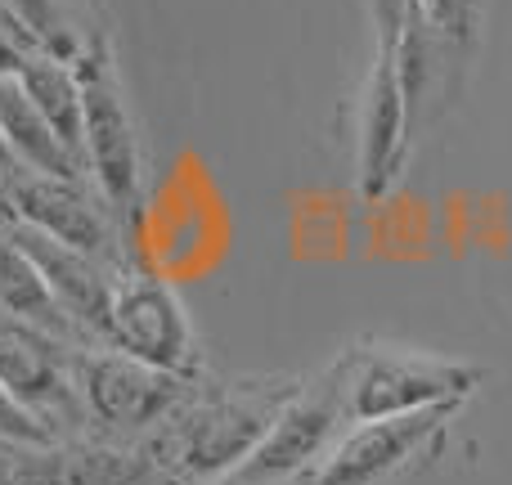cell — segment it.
I'll return each instance as SVG.
<instances>
[{
    "label": "cell",
    "mask_w": 512,
    "mask_h": 485,
    "mask_svg": "<svg viewBox=\"0 0 512 485\" xmlns=\"http://www.w3.org/2000/svg\"><path fill=\"white\" fill-rule=\"evenodd\" d=\"M72 68H77L81 108H86V171L99 185V203L108 212H131L140 203V140H135V122L126 113V95L104 36L81 45Z\"/></svg>",
    "instance_id": "obj_5"
},
{
    "label": "cell",
    "mask_w": 512,
    "mask_h": 485,
    "mask_svg": "<svg viewBox=\"0 0 512 485\" xmlns=\"http://www.w3.org/2000/svg\"><path fill=\"white\" fill-rule=\"evenodd\" d=\"M346 360V418L378 423V418L423 414V409H459L481 387L486 369L463 360H441L409 346H355Z\"/></svg>",
    "instance_id": "obj_3"
},
{
    "label": "cell",
    "mask_w": 512,
    "mask_h": 485,
    "mask_svg": "<svg viewBox=\"0 0 512 485\" xmlns=\"http://www.w3.org/2000/svg\"><path fill=\"white\" fill-rule=\"evenodd\" d=\"M5 221H9V230H14V239L23 243V252L36 261L41 279L50 283V292L59 297V306L68 310L72 324L86 337H104L108 306H113V283H117L122 261H104V256H95V252L59 243V239H50V234L32 230V225L14 221V216H5Z\"/></svg>",
    "instance_id": "obj_12"
},
{
    "label": "cell",
    "mask_w": 512,
    "mask_h": 485,
    "mask_svg": "<svg viewBox=\"0 0 512 485\" xmlns=\"http://www.w3.org/2000/svg\"><path fill=\"white\" fill-rule=\"evenodd\" d=\"M292 391V382H234L212 396H189L162 423L149 459L185 481H225L252 454Z\"/></svg>",
    "instance_id": "obj_1"
},
{
    "label": "cell",
    "mask_w": 512,
    "mask_h": 485,
    "mask_svg": "<svg viewBox=\"0 0 512 485\" xmlns=\"http://www.w3.org/2000/svg\"><path fill=\"white\" fill-rule=\"evenodd\" d=\"M77 391L81 405L95 423L113 427V432H144V427H162L180 405H185L194 391L189 378L167 369H153V364L122 355L113 346H77Z\"/></svg>",
    "instance_id": "obj_6"
},
{
    "label": "cell",
    "mask_w": 512,
    "mask_h": 485,
    "mask_svg": "<svg viewBox=\"0 0 512 485\" xmlns=\"http://www.w3.org/2000/svg\"><path fill=\"white\" fill-rule=\"evenodd\" d=\"M0 135H5L18 167H32L63 180H90L86 167L68 153V144L54 135V126L36 113V104L18 86V77H0Z\"/></svg>",
    "instance_id": "obj_13"
},
{
    "label": "cell",
    "mask_w": 512,
    "mask_h": 485,
    "mask_svg": "<svg viewBox=\"0 0 512 485\" xmlns=\"http://www.w3.org/2000/svg\"><path fill=\"white\" fill-rule=\"evenodd\" d=\"M27 54H32V45H23L14 32L0 27V77H18V68H23Z\"/></svg>",
    "instance_id": "obj_17"
},
{
    "label": "cell",
    "mask_w": 512,
    "mask_h": 485,
    "mask_svg": "<svg viewBox=\"0 0 512 485\" xmlns=\"http://www.w3.org/2000/svg\"><path fill=\"white\" fill-rule=\"evenodd\" d=\"M18 162H14V153H9V144H5V135H0V176H5V171H14Z\"/></svg>",
    "instance_id": "obj_18"
},
{
    "label": "cell",
    "mask_w": 512,
    "mask_h": 485,
    "mask_svg": "<svg viewBox=\"0 0 512 485\" xmlns=\"http://www.w3.org/2000/svg\"><path fill=\"white\" fill-rule=\"evenodd\" d=\"M454 418V405L423 409V414L378 418V423H351L333 441V450L310 472L292 477V485H378L391 472H400L409 459L427 450L445 423Z\"/></svg>",
    "instance_id": "obj_8"
},
{
    "label": "cell",
    "mask_w": 512,
    "mask_h": 485,
    "mask_svg": "<svg viewBox=\"0 0 512 485\" xmlns=\"http://www.w3.org/2000/svg\"><path fill=\"white\" fill-rule=\"evenodd\" d=\"M0 212L59 243L117 261L113 221H108L104 203H95V194H86V180H63L32 167H14L0 176Z\"/></svg>",
    "instance_id": "obj_9"
},
{
    "label": "cell",
    "mask_w": 512,
    "mask_h": 485,
    "mask_svg": "<svg viewBox=\"0 0 512 485\" xmlns=\"http://www.w3.org/2000/svg\"><path fill=\"white\" fill-rule=\"evenodd\" d=\"M18 86L27 90V99L36 104V113L54 126L68 153L86 167V108H81V81H77V68L45 50H32L18 68ZM90 176V171H86Z\"/></svg>",
    "instance_id": "obj_15"
},
{
    "label": "cell",
    "mask_w": 512,
    "mask_h": 485,
    "mask_svg": "<svg viewBox=\"0 0 512 485\" xmlns=\"http://www.w3.org/2000/svg\"><path fill=\"white\" fill-rule=\"evenodd\" d=\"M481 36V0H382V41L396 54L409 108H450Z\"/></svg>",
    "instance_id": "obj_2"
},
{
    "label": "cell",
    "mask_w": 512,
    "mask_h": 485,
    "mask_svg": "<svg viewBox=\"0 0 512 485\" xmlns=\"http://www.w3.org/2000/svg\"><path fill=\"white\" fill-rule=\"evenodd\" d=\"M77 346L36 324L0 315V387L50 423V414H86L77 391Z\"/></svg>",
    "instance_id": "obj_10"
},
{
    "label": "cell",
    "mask_w": 512,
    "mask_h": 485,
    "mask_svg": "<svg viewBox=\"0 0 512 485\" xmlns=\"http://www.w3.org/2000/svg\"><path fill=\"white\" fill-rule=\"evenodd\" d=\"M0 441H18V445H36V450H50L54 432L45 418H36L32 409H23L5 387H0Z\"/></svg>",
    "instance_id": "obj_16"
},
{
    "label": "cell",
    "mask_w": 512,
    "mask_h": 485,
    "mask_svg": "<svg viewBox=\"0 0 512 485\" xmlns=\"http://www.w3.org/2000/svg\"><path fill=\"white\" fill-rule=\"evenodd\" d=\"M99 342L122 355H135L153 369L180 373V378L198 369L194 328H189L180 297L162 279L144 270H126V265L117 270L113 306H108V324Z\"/></svg>",
    "instance_id": "obj_7"
},
{
    "label": "cell",
    "mask_w": 512,
    "mask_h": 485,
    "mask_svg": "<svg viewBox=\"0 0 512 485\" xmlns=\"http://www.w3.org/2000/svg\"><path fill=\"white\" fill-rule=\"evenodd\" d=\"M0 315L36 324L54 337H68V342H72V333H81V328L68 319V310L59 306V297L50 292V283L41 279L36 261L23 252V243L14 239L5 216H0Z\"/></svg>",
    "instance_id": "obj_14"
},
{
    "label": "cell",
    "mask_w": 512,
    "mask_h": 485,
    "mask_svg": "<svg viewBox=\"0 0 512 485\" xmlns=\"http://www.w3.org/2000/svg\"><path fill=\"white\" fill-rule=\"evenodd\" d=\"M216 485H221V481H216ZM283 485H292V481H283Z\"/></svg>",
    "instance_id": "obj_19"
},
{
    "label": "cell",
    "mask_w": 512,
    "mask_h": 485,
    "mask_svg": "<svg viewBox=\"0 0 512 485\" xmlns=\"http://www.w3.org/2000/svg\"><path fill=\"white\" fill-rule=\"evenodd\" d=\"M409 126H414V108H409L405 81H400L396 54L387 41H378V59L373 72L364 81V99H360V198L364 203H382L391 194V185L400 180L409 158Z\"/></svg>",
    "instance_id": "obj_11"
},
{
    "label": "cell",
    "mask_w": 512,
    "mask_h": 485,
    "mask_svg": "<svg viewBox=\"0 0 512 485\" xmlns=\"http://www.w3.org/2000/svg\"><path fill=\"white\" fill-rule=\"evenodd\" d=\"M346 427H351V418H346V360L337 355L324 373L301 382L283 400L274 423L252 445V454L221 485H283L301 477L333 450V441Z\"/></svg>",
    "instance_id": "obj_4"
}]
</instances>
